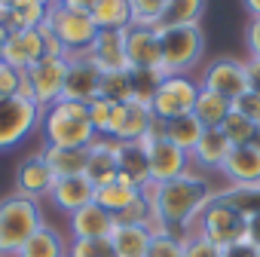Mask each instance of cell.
Wrapping results in <instances>:
<instances>
[{"mask_svg": "<svg viewBox=\"0 0 260 257\" xmlns=\"http://www.w3.org/2000/svg\"><path fill=\"white\" fill-rule=\"evenodd\" d=\"M214 190L202 175H181L175 181H162V184H150L144 190V199L153 211L150 227L153 233H172V230H190L196 223V217L202 214V208L211 202Z\"/></svg>", "mask_w": 260, "mask_h": 257, "instance_id": "obj_1", "label": "cell"}, {"mask_svg": "<svg viewBox=\"0 0 260 257\" xmlns=\"http://www.w3.org/2000/svg\"><path fill=\"white\" fill-rule=\"evenodd\" d=\"M40 128L49 147H89L98 132L89 119V104L58 98L40 116Z\"/></svg>", "mask_w": 260, "mask_h": 257, "instance_id": "obj_2", "label": "cell"}, {"mask_svg": "<svg viewBox=\"0 0 260 257\" xmlns=\"http://www.w3.org/2000/svg\"><path fill=\"white\" fill-rule=\"evenodd\" d=\"M43 227L37 199L13 193L0 199V257H16L22 245Z\"/></svg>", "mask_w": 260, "mask_h": 257, "instance_id": "obj_3", "label": "cell"}, {"mask_svg": "<svg viewBox=\"0 0 260 257\" xmlns=\"http://www.w3.org/2000/svg\"><path fill=\"white\" fill-rule=\"evenodd\" d=\"M71 71V55H43L31 71L22 74V92L25 98H31L37 107H49L61 98L64 92V80Z\"/></svg>", "mask_w": 260, "mask_h": 257, "instance_id": "obj_4", "label": "cell"}, {"mask_svg": "<svg viewBox=\"0 0 260 257\" xmlns=\"http://www.w3.org/2000/svg\"><path fill=\"white\" fill-rule=\"evenodd\" d=\"M159 49H162V71L166 74H187L199 65L205 52V34L199 25L184 28H156Z\"/></svg>", "mask_w": 260, "mask_h": 257, "instance_id": "obj_5", "label": "cell"}, {"mask_svg": "<svg viewBox=\"0 0 260 257\" xmlns=\"http://www.w3.org/2000/svg\"><path fill=\"white\" fill-rule=\"evenodd\" d=\"M196 233L205 236L208 242H214L217 248H230V245L245 239V214L236 211L230 202H223L214 190L211 202L196 217Z\"/></svg>", "mask_w": 260, "mask_h": 257, "instance_id": "obj_6", "label": "cell"}, {"mask_svg": "<svg viewBox=\"0 0 260 257\" xmlns=\"http://www.w3.org/2000/svg\"><path fill=\"white\" fill-rule=\"evenodd\" d=\"M46 25L52 28L55 40L61 43V49H64L68 55H83V52H89V46H92L95 37H98V28H95V22H92L89 13H77V10H68V7H61V4H52V7H49Z\"/></svg>", "mask_w": 260, "mask_h": 257, "instance_id": "obj_7", "label": "cell"}, {"mask_svg": "<svg viewBox=\"0 0 260 257\" xmlns=\"http://www.w3.org/2000/svg\"><path fill=\"white\" fill-rule=\"evenodd\" d=\"M199 98V80L187 77V74H166V80L159 83L150 110L156 116V122H169L178 116L193 113V104Z\"/></svg>", "mask_w": 260, "mask_h": 257, "instance_id": "obj_8", "label": "cell"}, {"mask_svg": "<svg viewBox=\"0 0 260 257\" xmlns=\"http://www.w3.org/2000/svg\"><path fill=\"white\" fill-rule=\"evenodd\" d=\"M40 116H43V107H37L25 95L0 101V150H10L19 141H25L40 125Z\"/></svg>", "mask_w": 260, "mask_h": 257, "instance_id": "obj_9", "label": "cell"}, {"mask_svg": "<svg viewBox=\"0 0 260 257\" xmlns=\"http://www.w3.org/2000/svg\"><path fill=\"white\" fill-rule=\"evenodd\" d=\"M144 150H147V163H150V184H162V181H175L181 175H187L190 169V153H184L181 147H175L166 135H162V125L156 132L141 138Z\"/></svg>", "mask_w": 260, "mask_h": 257, "instance_id": "obj_10", "label": "cell"}, {"mask_svg": "<svg viewBox=\"0 0 260 257\" xmlns=\"http://www.w3.org/2000/svg\"><path fill=\"white\" fill-rule=\"evenodd\" d=\"M199 89H208V92H217V95L236 101L239 95L248 92L245 61H239V58H217V61H211L202 71V77H199Z\"/></svg>", "mask_w": 260, "mask_h": 257, "instance_id": "obj_11", "label": "cell"}, {"mask_svg": "<svg viewBox=\"0 0 260 257\" xmlns=\"http://www.w3.org/2000/svg\"><path fill=\"white\" fill-rule=\"evenodd\" d=\"M125 40V61L128 71H162V49H159V34L156 28H141L132 25L122 31ZM166 74V71H162Z\"/></svg>", "mask_w": 260, "mask_h": 257, "instance_id": "obj_12", "label": "cell"}, {"mask_svg": "<svg viewBox=\"0 0 260 257\" xmlns=\"http://www.w3.org/2000/svg\"><path fill=\"white\" fill-rule=\"evenodd\" d=\"M101 80H104V71H101L86 52H83V55H71V71H68L61 98L89 104V101L101 98Z\"/></svg>", "mask_w": 260, "mask_h": 257, "instance_id": "obj_13", "label": "cell"}, {"mask_svg": "<svg viewBox=\"0 0 260 257\" xmlns=\"http://www.w3.org/2000/svg\"><path fill=\"white\" fill-rule=\"evenodd\" d=\"M119 141L116 138H95L89 144V163H86V178L95 184V190L107 187V184H116L119 178Z\"/></svg>", "mask_w": 260, "mask_h": 257, "instance_id": "obj_14", "label": "cell"}, {"mask_svg": "<svg viewBox=\"0 0 260 257\" xmlns=\"http://www.w3.org/2000/svg\"><path fill=\"white\" fill-rule=\"evenodd\" d=\"M43 55H46V43H43L40 28H34V31H10V40H7V49H4V58L0 61H7L19 74H25Z\"/></svg>", "mask_w": 260, "mask_h": 257, "instance_id": "obj_15", "label": "cell"}, {"mask_svg": "<svg viewBox=\"0 0 260 257\" xmlns=\"http://www.w3.org/2000/svg\"><path fill=\"white\" fill-rule=\"evenodd\" d=\"M52 187H55V175H52V169L46 166V159L40 153L19 163V169H16V193H22L28 199H40V196H49Z\"/></svg>", "mask_w": 260, "mask_h": 257, "instance_id": "obj_16", "label": "cell"}, {"mask_svg": "<svg viewBox=\"0 0 260 257\" xmlns=\"http://www.w3.org/2000/svg\"><path fill=\"white\" fill-rule=\"evenodd\" d=\"M95 184L86 178V175H77V178H58L55 181V187H52V193H49V199L55 202V208L61 211V214H74V211H80V208H86V205H92L95 202Z\"/></svg>", "mask_w": 260, "mask_h": 257, "instance_id": "obj_17", "label": "cell"}, {"mask_svg": "<svg viewBox=\"0 0 260 257\" xmlns=\"http://www.w3.org/2000/svg\"><path fill=\"white\" fill-rule=\"evenodd\" d=\"M113 227H116V217L107 208H101L98 202H92L68 217V230L74 239H110Z\"/></svg>", "mask_w": 260, "mask_h": 257, "instance_id": "obj_18", "label": "cell"}, {"mask_svg": "<svg viewBox=\"0 0 260 257\" xmlns=\"http://www.w3.org/2000/svg\"><path fill=\"white\" fill-rule=\"evenodd\" d=\"M119 184H128V187H138L141 193L150 187V163H147V150L141 141H128V144H119Z\"/></svg>", "mask_w": 260, "mask_h": 257, "instance_id": "obj_19", "label": "cell"}, {"mask_svg": "<svg viewBox=\"0 0 260 257\" xmlns=\"http://www.w3.org/2000/svg\"><path fill=\"white\" fill-rule=\"evenodd\" d=\"M220 172L230 187H260V150H254L251 144L233 147Z\"/></svg>", "mask_w": 260, "mask_h": 257, "instance_id": "obj_20", "label": "cell"}, {"mask_svg": "<svg viewBox=\"0 0 260 257\" xmlns=\"http://www.w3.org/2000/svg\"><path fill=\"white\" fill-rule=\"evenodd\" d=\"M104 74H113V71H128V61H125V40H122V31H98L95 43L89 46L86 52Z\"/></svg>", "mask_w": 260, "mask_h": 257, "instance_id": "obj_21", "label": "cell"}, {"mask_svg": "<svg viewBox=\"0 0 260 257\" xmlns=\"http://www.w3.org/2000/svg\"><path fill=\"white\" fill-rule=\"evenodd\" d=\"M153 239L150 223H116L110 233V245L116 257H144Z\"/></svg>", "mask_w": 260, "mask_h": 257, "instance_id": "obj_22", "label": "cell"}, {"mask_svg": "<svg viewBox=\"0 0 260 257\" xmlns=\"http://www.w3.org/2000/svg\"><path fill=\"white\" fill-rule=\"evenodd\" d=\"M162 122H156L150 104H141V101H128L125 104V119L119 125V132H116V141L119 144H128V141H141L144 135L156 132Z\"/></svg>", "mask_w": 260, "mask_h": 257, "instance_id": "obj_23", "label": "cell"}, {"mask_svg": "<svg viewBox=\"0 0 260 257\" xmlns=\"http://www.w3.org/2000/svg\"><path fill=\"white\" fill-rule=\"evenodd\" d=\"M49 0H13L4 13V25L10 31H34L49 19Z\"/></svg>", "mask_w": 260, "mask_h": 257, "instance_id": "obj_24", "label": "cell"}, {"mask_svg": "<svg viewBox=\"0 0 260 257\" xmlns=\"http://www.w3.org/2000/svg\"><path fill=\"white\" fill-rule=\"evenodd\" d=\"M46 159V166L52 169L55 181L58 178H77L86 175V163H89V147H43L40 153Z\"/></svg>", "mask_w": 260, "mask_h": 257, "instance_id": "obj_25", "label": "cell"}, {"mask_svg": "<svg viewBox=\"0 0 260 257\" xmlns=\"http://www.w3.org/2000/svg\"><path fill=\"white\" fill-rule=\"evenodd\" d=\"M230 153H233V144H230V138L220 132V128H205L199 144H196V150L190 153V159H196L202 169H223Z\"/></svg>", "mask_w": 260, "mask_h": 257, "instance_id": "obj_26", "label": "cell"}, {"mask_svg": "<svg viewBox=\"0 0 260 257\" xmlns=\"http://www.w3.org/2000/svg\"><path fill=\"white\" fill-rule=\"evenodd\" d=\"M89 16H92L98 31H128L132 28L128 0H95Z\"/></svg>", "mask_w": 260, "mask_h": 257, "instance_id": "obj_27", "label": "cell"}, {"mask_svg": "<svg viewBox=\"0 0 260 257\" xmlns=\"http://www.w3.org/2000/svg\"><path fill=\"white\" fill-rule=\"evenodd\" d=\"M16 257H68V245H64V236L55 230V227H40Z\"/></svg>", "mask_w": 260, "mask_h": 257, "instance_id": "obj_28", "label": "cell"}, {"mask_svg": "<svg viewBox=\"0 0 260 257\" xmlns=\"http://www.w3.org/2000/svg\"><path fill=\"white\" fill-rule=\"evenodd\" d=\"M202 132H205V125H202V122H199L193 113L162 122V135H166V138H169L175 147H181L184 153H193V150H196V144H199Z\"/></svg>", "mask_w": 260, "mask_h": 257, "instance_id": "obj_29", "label": "cell"}, {"mask_svg": "<svg viewBox=\"0 0 260 257\" xmlns=\"http://www.w3.org/2000/svg\"><path fill=\"white\" fill-rule=\"evenodd\" d=\"M144 199V193L138 190V187H128V184H107V187H101L98 193H95V202L101 205V208H107L116 220L132 208L135 202H141Z\"/></svg>", "mask_w": 260, "mask_h": 257, "instance_id": "obj_30", "label": "cell"}, {"mask_svg": "<svg viewBox=\"0 0 260 257\" xmlns=\"http://www.w3.org/2000/svg\"><path fill=\"white\" fill-rule=\"evenodd\" d=\"M233 110V101L217 95V92H208V89H199V98L193 104V116L205 125V128H220V122L230 116Z\"/></svg>", "mask_w": 260, "mask_h": 257, "instance_id": "obj_31", "label": "cell"}, {"mask_svg": "<svg viewBox=\"0 0 260 257\" xmlns=\"http://www.w3.org/2000/svg\"><path fill=\"white\" fill-rule=\"evenodd\" d=\"M205 13V0H166V10L156 28H184L199 25Z\"/></svg>", "mask_w": 260, "mask_h": 257, "instance_id": "obj_32", "label": "cell"}, {"mask_svg": "<svg viewBox=\"0 0 260 257\" xmlns=\"http://www.w3.org/2000/svg\"><path fill=\"white\" fill-rule=\"evenodd\" d=\"M217 196L230 202L236 211H242L245 217L260 214V187H226V190H217Z\"/></svg>", "mask_w": 260, "mask_h": 257, "instance_id": "obj_33", "label": "cell"}, {"mask_svg": "<svg viewBox=\"0 0 260 257\" xmlns=\"http://www.w3.org/2000/svg\"><path fill=\"white\" fill-rule=\"evenodd\" d=\"M101 98L116 101V104H128V101H132V71L104 74V80H101Z\"/></svg>", "mask_w": 260, "mask_h": 257, "instance_id": "obj_34", "label": "cell"}, {"mask_svg": "<svg viewBox=\"0 0 260 257\" xmlns=\"http://www.w3.org/2000/svg\"><path fill=\"white\" fill-rule=\"evenodd\" d=\"M254 122L251 119H245L239 110H230V116L220 122V132L230 138V144L233 147H245V144H251V138H254Z\"/></svg>", "mask_w": 260, "mask_h": 257, "instance_id": "obj_35", "label": "cell"}, {"mask_svg": "<svg viewBox=\"0 0 260 257\" xmlns=\"http://www.w3.org/2000/svg\"><path fill=\"white\" fill-rule=\"evenodd\" d=\"M162 80H166L162 71H132V101L150 104Z\"/></svg>", "mask_w": 260, "mask_h": 257, "instance_id": "obj_36", "label": "cell"}, {"mask_svg": "<svg viewBox=\"0 0 260 257\" xmlns=\"http://www.w3.org/2000/svg\"><path fill=\"white\" fill-rule=\"evenodd\" d=\"M166 10V0H128V13H132V25L141 28H156Z\"/></svg>", "mask_w": 260, "mask_h": 257, "instance_id": "obj_37", "label": "cell"}, {"mask_svg": "<svg viewBox=\"0 0 260 257\" xmlns=\"http://www.w3.org/2000/svg\"><path fill=\"white\" fill-rule=\"evenodd\" d=\"M68 257H116L110 239H71Z\"/></svg>", "mask_w": 260, "mask_h": 257, "instance_id": "obj_38", "label": "cell"}, {"mask_svg": "<svg viewBox=\"0 0 260 257\" xmlns=\"http://www.w3.org/2000/svg\"><path fill=\"white\" fill-rule=\"evenodd\" d=\"M144 257H184V236L178 233H153Z\"/></svg>", "mask_w": 260, "mask_h": 257, "instance_id": "obj_39", "label": "cell"}, {"mask_svg": "<svg viewBox=\"0 0 260 257\" xmlns=\"http://www.w3.org/2000/svg\"><path fill=\"white\" fill-rule=\"evenodd\" d=\"M184 257H223V248L199 233H184Z\"/></svg>", "mask_w": 260, "mask_h": 257, "instance_id": "obj_40", "label": "cell"}, {"mask_svg": "<svg viewBox=\"0 0 260 257\" xmlns=\"http://www.w3.org/2000/svg\"><path fill=\"white\" fill-rule=\"evenodd\" d=\"M113 104H116V101H107V98H95V101H89V119H92L95 132H98L101 138L107 135V125H110Z\"/></svg>", "mask_w": 260, "mask_h": 257, "instance_id": "obj_41", "label": "cell"}, {"mask_svg": "<svg viewBox=\"0 0 260 257\" xmlns=\"http://www.w3.org/2000/svg\"><path fill=\"white\" fill-rule=\"evenodd\" d=\"M233 110H239L245 119H251L254 125H260V95L257 92H245V95H239L236 101H233Z\"/></svg>", "mask_w": 260, "mask_h": 257, "instance_id": "obj_42", "label": "cell"}, {"mask_svg": "<svg viewBox=\"0 0 260 257\" xmlns=\"http://www.w3.org/2000/svg\"><path fill=\"white\" fill-rule=\"evenodd\" d=\"M245 46H248V58L260 61V19H251L245 28Z\"/></svg>", "mask_w": 260, "mask_h": 257, "instance_id": "obj_43", "label": "cell"}, {"mask_svg": "<svg viewBox=\"0 0 260 257\" xmlns=\"http://www.w3.org/2000/svg\"><path fill=\"white\" fill-rule=\"evenodd\" d=\"M223 257H260V248H254L251 242H236L230 248H223Z\"/></svg>", "mask_w": 260, "mask_h": 257, "instance_id": "obj_44", "label": "cell"}, {"mask_svg": "<svg viewBox=\"0 0 260 257\" xmlns=\"http://www.w3.org/2000/svg\"><path fill=\"white\" fill-rule=\"evenodd\" d=\"M245 242H251L254 248H260V214L245 217Z\"/></svg>", "mask_w": 260, "mask_h": 257, "instance_id": "obj_45", "label": "cell"}, {"mask_svg": "<svg viewBox=\"0 0 260 257\" xmlns=\"http://www.w3.org/2000/svg\"><path fill=\"white\" fill-rule=\"evenodd\" d=\"M245 71H248V89L260 95V61L257 58H248L245 61Z\"/></svg>", "mask_w": 260, "mask_h": 257, "instance_id": "obj_46", "label": "cell"}, {"mask_svg": "<svg viewBox=\"0 0 260 257\" xmlns=\"http://www.w3.org/2000/svg\"><path fill=\"white\" fill-rule=\"evenodd\" d=\"M58 4L68 7V10H77V13H89L95 0H58Z\"/></svg>", "mask_w": 260, "mask_h": 257, "instance_id": "obj_47", "label": "cell"}, {"mask_svg": "<svg viewBox=\"0 0 260 257\" xmlns=\"http://www.w3.org/2000/svg\"><path fill=\"white\" fill-rule=\"evenodd\" d=\"M242 7L248 10L251 19H260V0H242Z\"/></svg>", "mask_w": 260, "mask_h": 257, "instance_id": "obj_48", "label": "cell"}, {"mask_svg": "<svg viewBox=\"0 0 260 257\" xmlns=\"http://www.w3.org/2000/svg\"><path fill=\"white\" fill-rule=\"evenodd\" d=\"M7 40H10V28L0 22V58H4V49H7Z\"/></svg>", "mask_w": 260, "mask_h": 257, "instance_id": "obj_49", "label": "cell"}, {"mask_svg": "<svg viewBox=\"0 0 260 257\" xmlns=\"http://www.w3.org/2000/svg\"><path fill=\"white\" fill-rule=\"evenodd\" d=\"M251 147H254V150H260V125L254 128V138H251Z\"/></svg>", "mask_w": 260, "mask_h": 257, "instance_id": "obj_50", "label": "cell"}, {"mask_svg": "<svg viewBox=\"0 0 260 257\" xmlns=\"http://www.w3.org/2000/svg\"><path fill=\"white\" fill-rule=\"evenodd\" d=\"M10 4H13V0H0V22H4V13H7Z\"/></svg>", "mask_w": 260, "mask_h": 257, "instance_id": "obj_51", "label": "cell"}, {"mask_svg": "<svg viewBox=\"0 0 260 257\" xmlns=\"http://www.w3.org/2000/svg\"><path fill=\"white\" fill-rule=\"evenodd\" d=\"M49 4H58V0H49Z\"/></svg>", "mask_w": 260, "mask_h": 257, "instance_id": "obj_52", "label": "cell"}]
</instances>
